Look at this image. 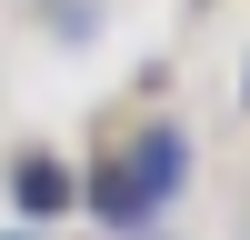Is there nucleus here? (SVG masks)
<instances>
[{
	"mask_svg": "<svg viewBox=\"0 0 250 240\" xmlns=\"http://www.w3.org/2000/svg\"><path fill=\"white\" fill-rule=\"evenodd\" d=\"M170 180H180V130H150V140H140V170L110 180V190H100V210H110V220H140Z\"/></svg>",
	"mask_w": 250,
	"mask_h": 240,
	"instance_id": "nucleus-1",
	"label": "nucleus"
},
{
	"mask_svg": "<svg viewBox=\"0 0 250 240\" xmlns=\"http://www.w3.org/2000/svg\"><path fill=\"white\" fill-rule=\"evenodd\" d=\"M20 200H30V210H60V200H70V180H60V170H40V160H30V170H20Z\"/></svg>",
	"mask_w": 250,
	"mask_h": 240,
	"instance_id": "nucleus-2",
	"label": "nucleus"
}]
</instances>
